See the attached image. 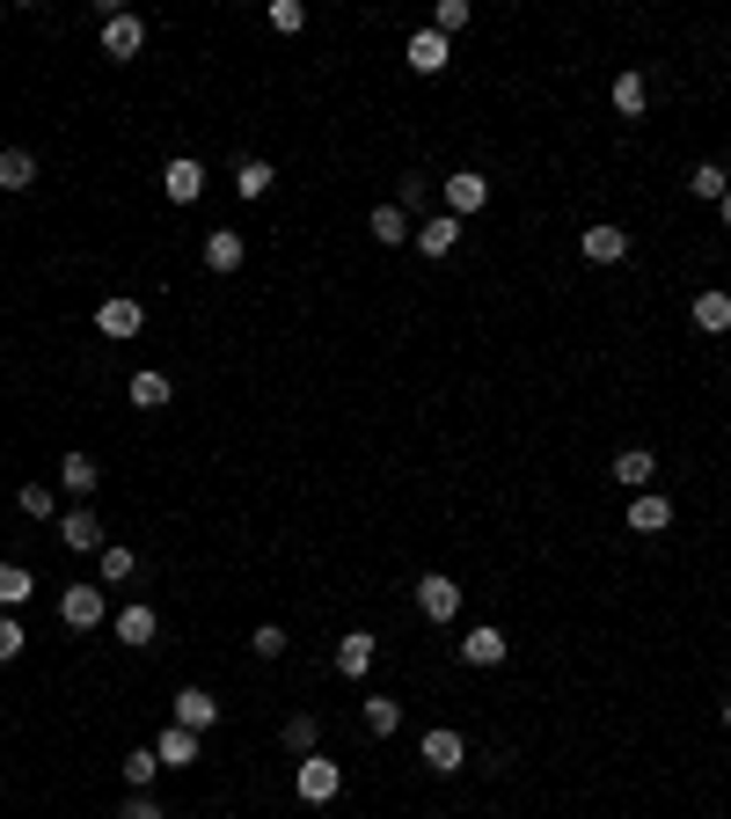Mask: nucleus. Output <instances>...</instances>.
<instances>
[{
	"label": "nucleus",
	"instance_id": "obj_1",
	"mask_svg": "<svg viewBox=\"0 0 731 819\" xmlns=\"http://www.w3.org/2000/svg\"><path fill=\"white\" fill-rule=\"evenodd\" d=\"M293 790H300V805H330L337 790H344V768L322 761V753H308V761L293 768Z\"/></svg>",
	"mask_w": 731,
	"mask_h": 819
},
{
	"label": "nucleus",
	"instance_id": "obj_2",
	"mask_svg": "<svg viewBox=\"0 0 731 819\" xmlns=\"http://www.w3.org/2000/svg\"><path fill=\"white\" fill-rule=\"evenodd\" d=\"M103 615H110L103 586H67V593H59V622H67V629H96Z\"/></svg>",
	"mask_w": 731,
	"mask_h": 819
},
{
	"label": "nucleus",
	"instance_id": "obj_3",
	"mask_svg": "<svg viewBox=\"0 0 731 819\" xmlns=\"http://www.w3.org/2000/svg\"><path fill=\"white\" fill-rule=\"evenodd\" d=\"M161 198H169V206H198V198H206V169H198L191 154H176L169 169H161Z\"/></svg>",
	"mask_w": 731,
	"mask_h": 819
},
{
	"label": "nucleus",
	"instance_id": "obj_4",
	"mask_svg": "<svg viewBox=\"0 0 731 819\" xmlns=\"http://www.w3.org/2000/svg\"><path fill=\"white\" fill-rule=\"evenodd\" d=\"M439 191H447V212H453V220H469V212H483V206H490V176L461 169V176H447Z\"/></svg>",
	"mask_w": 731,
	"mask_h": 819
},
{
	"label": "nucleus",
	"instance_id": "obj_5",
	"mask_svg": "<svg viewBox=\"0 0 731 819\" xmlns=\"http://www.w3.org/2000/svg\"><path fill=\"white\" fill-rule=\"evenodd\" d=\"M140 44H147V22L124 16V8H110V16H103V52L110 59H140Z\"/></svg>",
	"mask_w": 731,
	"mask_h": 819
},
{
	"label": "nucleus",
	"instance_id": "obj_6",
	"mask_svg": "<svg viewBox=\"0 0 731 819\" xmlns=\"http://www.w3.org/2000/svg\"><path fill=\"white\" fill-rule=\"evenodd\" d=\"M59 541H67L73 557H88V549H96V557H103V520H96V512H88V506L59 512Z\"/></svg>",
	"mask_w": 731,
	"mask_h": 819
},
{
	"label": "nucleus",
	"instance_id": "obj_7",
	"mask_svg": "<svg viewBox=\"0 0 731 819\" xmlns=\"http://www.w3.org/2000/svg\"><path fill=\"white\" fill-rule=\"evenodd\" d=\"M96 330H103V337H140L147 308H140V300H124V293H110L103 308H96Z\"/></svg>",
	"mask_w": 731,
	"mask_h": 819
},
{
	"label": "nucleus",
	"instance_id": "obj_8",
	"mask_svg": "<svg viewBox=\"0 0 731 819\" xmlns=\"http://www.w3.org/2000/svg\"><path fill=\"white\" fill-rule=\"evenodd\" d=\"M578 257H585V263H622V257H629V234L600 220V227H585V234H578Z\"/></svg>",
	"mask_w": 731,
	"mask_h": 819
},
{
	"label": "nucleus",
	"instance_id": "obj_9",
	"mask_svg": "<svg viewBox=\"0 0 731 819\" xmlns=\"http://www.w3.org/2000/svg\"><path fill=\"white\" fill-rule=\"evenodd\" d=\"M418 608H424V622H453V615H461V586L432 571V578L418 586Z\"/></svg>",
	"mask_w": 731,
	"mask_h": 819
},
{
	"label": "nucleus",
	"instance_id": "obj_10",
	"mask_svg": "<svg viewBox=\"0 0 731 819\" xmlns=\"http://www.w3.org/2000/svg\"><path fill=\"white\" fill-rule=\"evenodd\" d=\"M161 637V615L147 608V600H132V608H118V645H132V651H147Z\"/></svg>",
	"mask_w": 731,
	"mask_h": 819
},
{
	"label": "nucleus",
	"instance_id": "obj_11",
	"mask_svg": "<svg viewBox=\"0 0 731 819\" xmlns=\"http://www.w3.org/2000/svg\"><path fill=\"white\" fill-rule=\"evenodd\" d=\"M505 651H512V645H505V629H490V622L461 637V666H505Z\"/></svg>",
	"mask_w": 731,
	"mask_h": 819
},
{
	"label": "nucleus",
	"instance_id": "obj_12",
	"mask_svg": "<svg viewBox=\"0 0 731 819\" xmlns=\"http://www.w3.org/2000/svg\"><path fill=\"white\" fill-rule=\"evenodd\" d=\"M176 725H183V732H212V725H220V702H212L206 688H183V696H176Z\"/></svg>",
	"mask_w": 731,
	"mask_h": 819
},
{
	"label": "nucleus",
	"instance_id": "obj_13",
	"mask_svg": "<svg viewBox=\"0 0 731 819\" xmlns=\"http://www.w3.org/2000/svg\"><path fill=\"white\" fill-rule=\"evenodd\" d=\"M410 242H418L424 257H453V242H461V220H453V212H432V220H424Z\"/></svg>",
	"mask_w": 731,
	"mask_h": 819
},
{
	"label": "nucleus",
	"instance_id": "obj_14",
	"mask_svg": "<svg viewBox=\"0 0 731 819\" xmlns=\"http://www.w3.org/2000/svg\"><path fill=\"white\" fill-rule=\"evenodd\" d=\"M651 476H659L651 447H622V453H614V483H622V490H651Z\"/></svg>",
	"mask_w": 731,
	"mask_h": 819
},
{
	"label": "nucleus",
	"instance_id": "obj_15",
	"mask_svg": "<svg viewBox=\"0 0 731 819\" xmlns=\"http://www.w3.org/2000/svg\"><path fill=\"white\" fill-rule=\"evenodd\" d=\"M402 59H410V67H418V73H447V37H439V30H418V37H410V44H402Z\"/></svg>",
	"mask_w": 731,
	"mask_h": 819
},
{
	"label": "nucleus",
	"instance_id": "obj_16",
	"mask_svg": "<svg viewBox=\"0 0 731 819\" xmlns=\"http://www.w3.org/2000/svg\"><path fill=\"white\" fill-rule=\"evenodd\" d=\"M373 637H366V629H351V637H337V673L344 680H366V666H373Z\"/></svg>",
	"mask_w": 731,
	"mask_h": 819
},
{
	"label": "nucleus",
	"instance_id": "obj_17",
	"mask_svg": "<svg viewBox=\"0 0 731 819\" xmlns=\"http://www.w3.org/2000/svg\"><path fill=\"white\" fill-rule=\"evenodd\" d=\"M469 761V747H461V732H447V725H439V732H424V768H439V776H453V768Z\"/></svg>",
	"mask_w": 731,
	"mask_h": 819
},
{
	"label": "nucleus",
	"instance_id": "obj_18",
	"mask_svg": "<svg viewBox=\"0 0 731 819\" xmlns=\"http://www.w3.org/2000/svg\"><path fill=\"white\" fill-rule=\"evenodd\" d=\"M629 527H637V535H665V527H673V506H665L659 490H637V506H629Z\"/></svg>",
	"mask_w": 731,
	"mask_h": 819
},
{
	"label": "nucleus",
	"instance_id": "obj_19",
	"mask_svg": "<svg viewBox=\"0 0 731 819\" xmlns=\"http://www.w3.org/2000/svg\"><path fill=\"white\" fill-rule=\"evenodd\" d=\"M37 183V154L30 147H0V191H30Z\"/></svg>",
	"mask_w": 731,
	"mask_h": 819
},
{
	"label": "nucleus",
	"instance_id": "obj_20",
	"mask_svg": "<svg viewBox=\"0 0 731 819\" xmlns=\"http://www.w3.org/2000/svg\"><path fill=\"white\" fill-rule=\"evenodd\" d=\"M242 257H249V249H242L234 227H212V234H206V263H212V271H242Z\"/></svg>",
	"mask_w": 731,
	"mask_h": 819
},
{
	"label": "nucleus",
	"instance_id": "obj_21",
	"mask_svg": "<svg viewBox=\"0 0 731 819\" xmlns=\"http://www.w3.org/2000/svg\"><path fill=\"white\" fill-rule=\"evenodd\" d=\"M154 753H161V768H191V761H198V732H183V725H169V732L154 739Z\"/></svg>",
	"mask_w": 731,
	"mask_h": 819
},
{
	"label": "nucleus",
	"instance_id": "obj_22",
	"mask_svg": "<svg viewBox=\"0 0 731 819\" xmlns=\"http://www.w3.org/2000/svg\"><path fill=\"white\" fill-rule=\"evenodd\" d=\"M695 330H710V337H724L731 330V293H695Z\"/></svg>",
	"mask_w": 731,
	"mask_h": 819
},
{
	"label": "nucleus",
	"instance_id": "obj_23",
	"mask_svg": "<svg viewBox=\"0 0 731 819\" xmlns=\"http://www.w3.org/2000/svg\"><path fill=\"white\" fill-rule=\"evenodd\" d=\"M614 110H622V118H644V110H651V81H644V73H622V81H614Z\"/></svg>",
	"mask_w": 731,
	"mask_h": 819
},
{
	"label": "nucleus",
	"instance_id": "obj_24",
	"mask_svg": "<svg viewBox=\"0 0 731 819\" xmlns=\"http://www.w3.org/2000/svg\"><path fill=\"white\" fill-rule=\"evenodd\" d=\"M366 234H373V242H381V249H395V242H410V220H402L395 206H373V220H366Z\"/></svg>",
	"mask_w": 731,
	"mask_h": 819
},
{
	"label": "nucleus",
	"instance_id": "obj_25",
	"mask_svg": "<svg viewBox=\"0 0 731 819\" xmlns=\"http://www.w3.org/2000/svg\"><path fill=\"white\" fill-rule=\"evenodd\" d=\"M395 725H402V702L366 696V732H373V739H395Z\"/></svg>",
	"mask_w": 731,
	"mask_h": 819
},
{
	"label": "nucleus",
	"instance_id": "obj_26",
	"mask_svg": "<svg viewBox=\"0 0 731 819\" xmlns=\"http://www.w3.org/2000/svg\"><path fill=\"white\" fill-rule=\"evenodd\" d=\"M271 176H279V169H271V161H234V191H242V198H263V191H271Z\"/></svg>",
	"mask_w": 731,
	"mask_h": 819
},
{
	"label": "nucleus",
	"instance_id": "obj_27",
	"mask_svg": "<svg viewBox=\"0 0 731 819\" xmlns=\"http://www.w3.org/2000/svg\"><path fill=\"white\" fill-rule=\"evenodd\" d=\"M96 476H103V469H96L88 453H67V461H59V483H67L73 498H88V490H96Z\"/></svg>",
	"mask_w": 731,
	"mask_h": 819
},
{
	"label": "nucleus",
	"instance_id": "obj_28",
	"mask_svg": "<svg viewBox=\"0 0 731 819\" xmlns=\"http://www.w3.org/2000/svg\"><path fill=\"white\" fill-rule=\"evenodd\" d=\"M688 191H695V198H710V206H717V198L731 191V176L717 169V161H695V169H688Z\"/></svg>",
	"mask_w": 731,
	"mask_h": 819
},
{
	"label": "nucleus",
	"instance_id": "obj_29",
	"mask_svg": "<svg viewBox=\"0 0 731 819\" xmlns=\"http://www.w3.org/2000/svg\"><path fill=\"white\" fill-rule=\"evenodd\" d=\"M30 593H37V578L22 571V563H0V608H22Z\"/></svg>",
	"mask_w": 731,
	"mask_h": 819
},
{
	"label": "nucleus",
	"instance_id": "obj_30",
	"mask_svg": "<svg viewBox=\"0 0 731 819\" xmlns=\"http://www.w3.org/2000/svg\"><path fill=\"white\" fill-rule=\"evenodd\" d=\"M154 768H161L154 747H132V753H124V790H147V783H154Z\"/></svg>",
	"mask_w": 731,
	"mask_h": 819
},
{
	"label": "nucleus",
	"instance_id": "obj_31",
	"mask_svg": "<svg viewBox=\"0 0 731 819\" xmlns=\"http://www.w3.org/2000/svg\"><path fill=\"white\" fill-rule=\"evenodd\" d=\"M103 586H124V578H132V549H124V541H103Z\"/></svg>",
	"mask_w": 731,
	"mask_h": 819
},
{
	"label": "nucleus",
	"instance_id": "obj_32",
	"mask_svg": "<svg viewBox=\"0 0 731 819\" xmlns=\"http://www.w3.org/2000/svg\"><path fill=\"white\" fill-rule=\"evenodd\" d=\"M132 402H140V410H161V402H169V381H161V373H132Z\"/></svg>",
	"mask_w": 731,
	"mask_h": 819
},
{
	"label": "nucleus",
	"instance_id": "obj_33",
	"mask_svg": "<svg viewBox=\"0 0 731 819\" xmlns=\"http://www.w3.org/2000/svg\"><path fill=\"white\" fill-rule=\"evenodd\" d=\"M424 191H432V176H402V183H395V212H402V220L424 206Z\"/></svg>",
	"mask_w": 731,
	"mask_h": 819
},
{
	"label": "nucleus",
	"instance_id": "obj_34",
	"mask_svg": "<svg viewBox=\"0 0 731 819\" xmlns=\"http://www.w3.org/2000/svg\"><path fill=\"white\" fill-rule=\"evenodd\" d=\"M271 30L300 37V30H308V8H300V0H271Z\"/></svg>",
	"mask_w": 731,
	"mask_h": 819
},
{
	"label": "nucleus",
	"instance_id": "obj_35",
	"mask_svg": "<svg viewBox=\"0 0 731 819\" xmlns=\"http://www.w3.org/2000/svg\"><path fill=\"white\" fill-rule=\"evenodd\" d=\"M314 732H322V725H314L308 710H300V717H286V747H293V753H314Z\"/></svg>",
	"mask_w": 731,
	"mask_h": 819
},
{
	"label": "nucleus",
	"instance_id": "obj_36",
	"mask_svg": "<svg viewBox=\"0 0 731 819\" xmlns=\"http://www.w3.org/2000/svg\"><path fill=\"white\" fill-rule=\"evenodd\" d=\"M22 645H30V637H22V622H16V615H0V666H16Z\"/></svg>",
	"mask_w": 731,
	"mask_h": 819
},
{
	"label": "nucleus",
	"instance_id": "obj_37",
	"mask_svg": "<svg viewBox=\"0 0 731 819\" xmlns=\"http://www.w3.org/2000/svg\"><path fill=\"white\" fill-rule=\"evenodd\" d=\"M16 506L30 512V520H52V490H44V483H22V490H16Z\"/></svg>",
	"mask_w": 731,
	"mask_h": 819
},
{
	"label": "nucleus",
	"instance_id": "obj_38",
	"mask_svg": "<svg viewBox=\"0 0 731 819\" xmlns=\"http://www.w3.org/2000/svg\"><path fill=\"white\" fill-rule=\"evenodd\" d=\"M461 22H469V0H439V8H432V30L439 37H453Z\"/></svg>",
	"mask_w": 731,
	"mask_h": 819
},
{
	"label": "nucleus",
	"instance_id": "obj_39",
	"mask_svg": "<svg viewBox=\"0 0 731 819\" xmlns=\"http://www.w3.org/2000/svg\"><path fill=\"white\" fill-rule=\"evenodd\" d=\"M249 651H257V659H286V629H279V622H263L257 637H249Z\"/></svg>",
	"mask_w": 731,
	"mask_h": 819
},
{
	"label": "nucleus",
	"instance_id": "obj_40",
	"mask_svg": "<svg viewBox=\"0 0 731 819\" xmlns=\"http://www.w3.org/2000/svg\"><path fill=\"white\" fill-rule=\"evenodd\" d=\"M124 819H169V812H161V798H147V790H132V798H124Z\"/></svg>",
	"mask_w": 731,
	"mask_h": 819
},
{
	"label": "nucleus",
	"instance_id": "obj_41",
	"mask_svg": "<svg viewBox=\"0 0 731 819\" xmlns=\"http://www.w3.org/2000/svg\"><path fill=\"white\" fill-rule=\"evenodd\" d=\"M717 206H724V227H731V191H724V198H717Z\"/></svg>",
	"mask_w": 731,
	"mask_h": 819
},
{
	"label": "nucleus",
	"instance_id": "obj_42",
	"mask_svg": "<svg viewBox=\"0 0 731 819\" xmlns=\"http://www.w3.org/2000/svg\"><path fill=\"white\" fill-rule=\"evenodd\" d=\"M724 725H731V702H724Z\"/></svg>",
	"mask_w": 731,
	"mask_h": 819
},
{
	"label": "nucleus",
	"instance_id": "obj_43",
	"mask_svg": "<svg viewBox=\"0 0 731 819\" xmlns=\"http://www.w3.org/2000/svg\"><path fill=\"white\" fill-rule=\"evenodd\" d=\"M424 819H432V812H424Z\"/></svg>",
	"mask_w": 731,
	"mask_h": 819
}]
</instances>
